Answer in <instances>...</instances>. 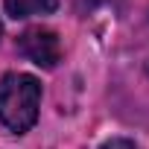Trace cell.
Listing matches in <instances>:
<instances>
[{
	"label": "cell",
	"instance_id": "obj_5",
	"mask_svg": "<svg viewBox=\"0 0 149 149\" xmlns=\"http://www.w3.org/2000/svg\"><path fill=\"white\" fill-rule=\"evenodd\" d=\"M0 35H3V24H0Z\"/></svg>",
	"mask_w": 149,
	"mask_h": 149
},
{
	"label": "cell",
	"instance_id": "obj_2",
	"mask_svg": "<svg viewBox=\"0 0 149 149\" xmlns=\"http://www.w3.org/2000/svg\"><path fill=\"white\" fill-rule=\"evenodd\" d=\"M18 50L38 67L44 70H53L61 58V44H58V35L53 29H44V26H29L26 32H21L18 38Z\"/></svg>",
	"mask_w": 149,
	"mask_h": 149
},
{
	"label": "cell",
	"instance_id": "obj_3",
	"mask_svg": "<svg viewBox=\"0 0 149 149\" xmlns=\"http://www.w3.org/2000/svg\"><path fill=\"white\" fill-rule=\"evenodd\" d=\"M56 6H58V0H3L6 15H12L15 21L29 18V15H50L56 12Z\"/></svg>",
	"mask_w": 149,
	"mask_h": 149
},
{
	"label": "cell",
	"instance_id": "obj_1",
	"mask_svg": "<svg viewBox=\"0 0 149 149\" xmlns=\"http://www.w3.org/2000/svg\"><path fill=\"white\" fill-rule=\"evenodd\" d=\"M41 105V85L29 73H6L0 79V123L24 134L35 126Z\"/></svg>",
	"mask_w": 149,
	"mask_h": 149
},
{
	"label": "cell",
	"instance_id": "obj_4",
	"mask_svg": "<svg viewBox=\"0 0 149 149\" xmlns=\"http://www.w3.org/2000/svg\"><path fill=\"white\" fill-rule=\"evenodd\" d=\"M102 149H137V146H132L129 140H111V143H105Z\"/></svg>",
	"mask_w": 149,
	"mask_h": 149
}]
</instances>
